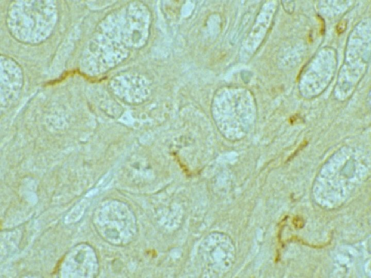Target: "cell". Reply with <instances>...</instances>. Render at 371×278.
<instances>
[{
    "label": "cell",
    "instance_id": "cell-2",
    "mask_svg": "<svg viewBox=\"0 0 371 278\" xmlns=\"http://www.w3.org/2000/svg\"><path fill=\"white\" fill-rule=\"evenodd\" d=\"M347 26L346 21L345 20H343L338 24L337 27V30L338 33H342L345 30Z\"/></svg>",
    "mask_w": 371,
    "mask_h": 278
},
{
    "label": "cell",
    "instance_id": "cell-1",
    "mask_svg": "<svg viewBox=\"0 0 371 278\" xmlns=\"http://www.w3.org/2000/svg\"><path fill=\"white\" fill-rule=\"evenodd\" d=\"M284 2V3H282V5L284 7V9L286 10V12H288L289 14H291L293 12L294 9V1H282Z\"/></svg>",
    "mask_w": 371,
    "mask_h": 278
}]
</instances>
